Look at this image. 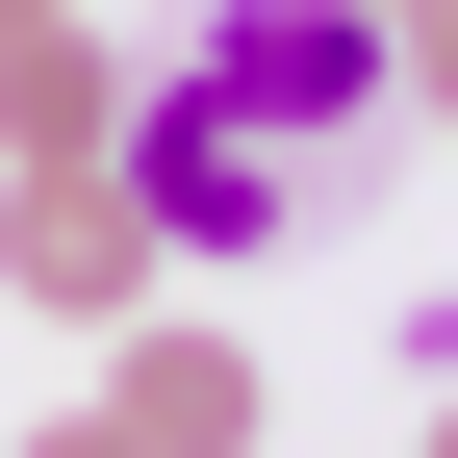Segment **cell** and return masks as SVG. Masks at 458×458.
Listing matches in <instances>:
<instances>
[{
  "label": "cell",
  "instance_id": "obj_1",
  "mask_svg": "<svg viewBox=\"0 0 458 458\" xmlns=\"http://www.w3.org/2000/svg\"><path fill=\"white\" fill-rule=\"evenodd\" d=\"M102 179H128L153 280H255V255H306V229H331V204L382 179V153H306V128H229L204 77H128V128H102Z\"/></svg>",
  "mask_w": 458,
  "mask_h": 458
},
{
  "label": "cell",
  "instance_id": "obj_7",
  "mask_svg": "<svg viewBox=\"0 0 458 458\" xmlns=\"http://www.w3.org/2000/svg\"><path fill=\"white\" fill-rule=\"evenodd\" d=\"M408 77H433V128H458V26H433V51H408Z\"/></svg>",
  "mask_w": 458,
  "mask_h": 458
},
{
  "label": "cell",
  "instance_id": "obj_5",
  "mask_svg": "<svg viewBox=\"0 0 458 458\" xmlns=\"http://www.w3.org/2000/svg\"><path fill=\"white\" fill-rule=\"evenodd\" d=\"M102 128H128V51L102 26H26L0 51V179H51V153H102Z\"/></svg>",
  "mask_w": 458,
  "mask_h": 458
},
{
  "label": "cell",
  "instance_id": "obj_2",
  "mask_svg": "<svg viewBox=\"0 0 458 458\" xmlns=\"http://www.w3.org/2000/svg\"><path fill=\"white\" fill-rule=\"evenodd\" d=\"M153 77H204L229 128H306V153H382V102H408V51L357 26V0H204Z\"/></svg>",
  "mask_w": 458,
  "mask_h": 458
},
{
  "label": "cell",
  "instance_id": "obj_3",
  "mask_svg": "<svg viewBox=\"0 0 458 458\" xmlns=\"http://www.w3.org/2000/svg\"><path fill=\"white\" fill-rule=\"evenodd\" d=\"M0 306H51V331H128L153 306V229L102 153H51V179H0Z\"/></svg>",
  "mask_w": 458,
  "mask_h": 458
},
{
  "label": "cell",
  "instance_id": "obj_9",
  "mask_svg": "<svg viewBox=\"0 0 458 458\" xmlns=\"http://www.w3.org/2000/svg\"><path fill=\"white\" fill-rule=\"evenodd\" d=\"M26 26H77V0H0V51H26Z\"/></svg>",
  "mask_w": 458,
  "mask_h": 458
},
{
  "label": "cell",
  "instance_id": "obj_8",
  "mask_svg": "<svg viewBox=\"0 0 458 458\" xmlns=\"http://www.w3.org/2000/svg\"><path fill=\"white\" fill-rule=\"evenodd\" d=\"M26 458H128V433H102V408H77V433H26Z\"/></svg>",
  "mask_w": 458,
  "mask_h": 458
},
{
  "label": "cell",
  "instance_id": "obj_6",
  "mask_svg": "<svg viewBox=\"0 0 458 458\" xmlns=\"http://www.w3.org/2000/svg\"><path fill=\"white\" fill-rule=\"evenodd\" d=\"M357 26H382V51H433V26H458V0H357Z\"/></svg>",
  "mask_w": 458,
  "mask_h": 458
},
{
  "label": "cell",
  "instance_id": "obj_10",
  "mask_svg": "<svg viewBox=\"0 0 458 458\" xmlns=\"http://www.w3.org/2000/svg\"><path fill=\"white\" fill-rule=\"evenodd\" d=\"M408 458H458V382H433V433H408Z\"/></svg>",
  "mask_w": 458,
  "mask_h": 458
},
{
  "label": "cell",
  "instance_id": "obj_4",
  "mask_svg": "<svg viewBox=\"0 0 458 458\" xmlns=\"http://www.w3.org/2000/svg\"><path fill=\"white\" fill-rule=\"evenodd\" d=\"M102 433H128V458H255V357L128 306V382H102Z\"/></svg>",
  "mask_w": 458,
  "mask_h": 458
}]
</instances>
